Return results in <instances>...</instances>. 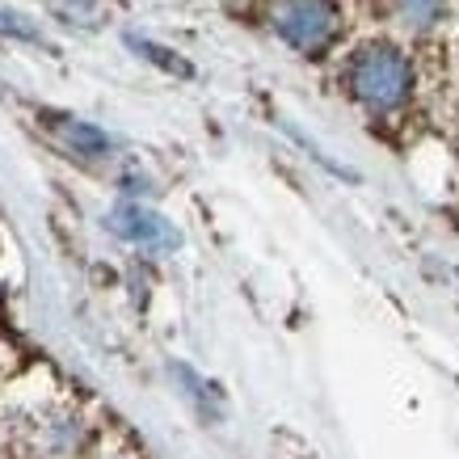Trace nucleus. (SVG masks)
Returning a JSON list of instances; mask_svg holds the SVG:
<instances>
[{
  "instance_id": "obj_1",
  "label": "nucleus",
  "mask_w": 459,
  "mask_h": 459,
  "mask_svg": "<svg viewBox=\"0 0 459 459\" xmlns=\"http://www.w3.org/2000/svg\"><path fill=\"white\" fill-rule=\"evenodd\" d=\"M346 84L367 110H396V106L409 98L413 72H409V59H404L396 47L371 42V47H362L359 56L350 59Z\"/></svg>"
},
{
  "instance_id": "obj_2",
  "label": "nucleus",
  "mask_w": 459,
  "mask_h": 459,
  "mask_svg": "<svg viewBox=\"0 0 459 459\" xmlns=\"http://www.w3.org/2000/svg\"><path fill=\"white\" fill-rule=\"evenodd\" d=\"M270 22L282 34V42H291L295 51L316 56L329 47L337 34V9L333 0H274Z\"/></svg>"
},
{
  "instance_id": "obj_3",
  "label": "nucleus",
  "mask_w": 459,
  "mask_h": 459,
  "mask_svg": "<svg viewBox=\"0 0 459 459\" xmlns=\"http://www.w3.org/2000/svg\"><path fill=\"white\" fill-rule=\"evenodd\" d=\"M110 228L131 245H148V249H160V245H173L178 232L169 228L160 215H152L148 207H135V203H123V207L110 215Z\"/></svg>"
},
{
  "instance_id": "obj_4",
  "label": "nucleus",
  "mask_w": 459,
  "mask_h": 459,
  "mask_svg": "<svg viewBox=\"0 0 459 459\" xmlns=\"http://www.w3.org/2000/svg\"><path fill=\"white\" fill-rule=\"evenodd\" d=\"M59 135H64V143H72V148L84 152V156H101L106 148H110V140L89 123H59Z\"/></svg>"
}]
</instances>
